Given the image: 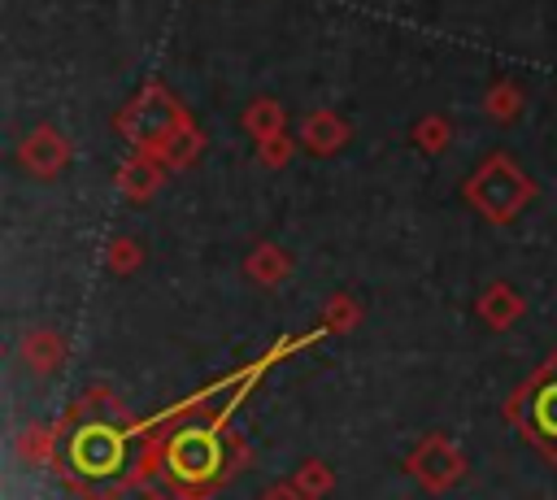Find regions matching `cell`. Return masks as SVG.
I'll return each mask as SVG.
<instances>
[]
</instances>
